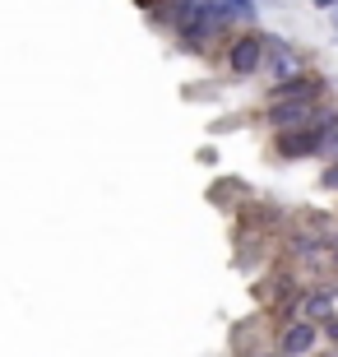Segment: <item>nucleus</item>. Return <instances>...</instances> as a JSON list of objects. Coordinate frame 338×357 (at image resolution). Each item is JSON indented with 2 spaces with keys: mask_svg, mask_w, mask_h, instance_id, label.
I'll use <instances>...</instances> for the list:
<instances>
[{
  "mask_svg": "<svg viewBox=\"0 0 338 357\" xmlns=\"http://www.w3.org/2000/svg\"><path fill=\"white\" fill-rule=\"evenodd\" d=\"M260 75H269V89L273 84H292L301 79V75H311V56L301 52V47H292L287 38H264V70Z\"/></svg>",
  "mask_w": 338,
  "mask_h": 357,
  "instance_id": "nucleus-1",
  "label": "nucleus"
},
{
  "mask_svg": "<svg viewBox=\"0 0 338 357\" xmlns=\"http://www.w3.org/2000/svg\"><path fill=\"white\" fill-rule=\"evenodd\" d=\"M264 38H269V33H255V28L227 38V56H222V61H227V70H232L236 79H250V75L264 70Z\"/></svg>",
  "mask_w": 338,
  "mask_h": 357,
  "instance_id": "nucleus-2",
  "label": "nucleus"
},
{
  "mask_svg": "<svg viewBox=\"0 0 338 357\" xmlns=\"http://www.w3.org/2000/svg\"><path fill=\"white\" fill-rule=\"evenodd\" d=\"M320 344H325V339H320V325L292 316V320H283V325H278L273 353H278V357H311V353H320Z\"/></svg>",
  "mask_w": 338,
  "mask_h": 357,
  "instance_id": "nucleus-3",
  "label": "nucleus"
},
{
  "mask_svg": "<svg viewBox=\"0 0 338 357\" xmlns=\"http://www.w3.org/2000/svg\"><path fill=\"white\" fill-rule=\"evenodd\" d=\"M320 130H311V126H301V130H283L273 135V153L278 158H320Z\"/></svg>",
  "mask_w": 338,
  "mask_h": 357,
  "instance_id": "nucleus-4",
  "label": "nucleus"
},
{
  "mask_svg": "<svg viewBox=\"0 0 338 357\" xmlns=\"http://www.w3.org/2000/svg\"><path fill=\"white\" fill-rule=\"evenodd\" d=\"M297 316L311 320V325H325V320H334V316H338V288H306V292H301Z\"/></svg>",
  "mask_w": 338,
  "mask_h": 357,
  "instance_id": "nucleus-5",
  "label": "nucleus"
},
{
  "mask_svg": "<svg viewBox=\"0 0 338 357\" xmlns=\"http://www.w3.org/2000/svg\"><path fill=\"white\" fill-rule=\"evenodd\" d=\"M204 5L218 14L227 28H241V33H246V28L255 24V0H204Z\"/></svg>",
  "mask_w": 338,
  "mask_h": 357,
  "instance_id": "nucleus-6",
  "label": "nucleus"
},
{
  "mask_svg": "<svg viewBox=\"0 0 338 357\" xmlns=\"http://www.w3.org/2000/svg\"><path fill=\"white\" fill-rule=\"evenodd\" d=\"M320 190L338 195V162H325V167H320Z\"/></svg>",
  "mask_w": 338,
  "mask_h": 357,
  "instance_id": "nucleus-7",
  "label": "nucleus"
},
{
  "mask_svg": "<svg viewBox=\"0 0 338 357\" xmlns=\"http://www.w3.org/2000/svg\"><path fill=\"white\" fill-rule=\"evenodd\" d=\"M320 339H325L329 348H338V316H334V320H325V325H320Z\"/></svg>",
  "mask_w": 338,
  "mask_h": 357,
  "instance_id": "nucleus-8",
  "label": "nucleus"
},
{
  "mask_svg": "<svg viewBox=\"0 0 338 357\" xmlns=\"http://www.w3.org/2000/svg\"><path fill=\"white\" fill-rule=\"evenodd\" d=\"M320 158H325V162H338V130L329 135L325 144H320Z\"/></svg>",
  "mask_w": 338,
  "mask_h": 357,
  "instance_id": "nucleus-9",
  "label": "nucleus"
},
{
  "mask_svg": "<svg viewBox=\"0 0 338 357\" xmlns=\"http://www.w3.org/2000/svg\"><path fill=\"white\" fill-rule=\"evenodd\" d=\"M311 5H315V10H325V14H334V10H338V0H311Z\"/></svg>",
  "mask_w": 338,
  "mask_h": 357,
  "instance_id": "nucleus-10",
  "label": "nucleus"
},
{
  "mask_svg": "<svg viewBox=\"0 0 338 357\" xmlns=\"http://www.w3.org/2000/svg\"><path fill=\"white\" fill-rule=\"evenodd\" d=\"M246 357H278L273 348H255V353H246Z\"/></svg>",
  "mask_w": 338,
  "mask_h": 357,
  "instance_id": "nucleus-11",
  "label": "nucleus"
},
{
  "mask_svg": "<svg viewBox=\"0 0 338 357\" xmlns=\"http://www.w3.org/2000/svg\"><path fill=\"white\" fill-rule=\"evenodd\" d=\"M135 5H144V10H153V5H162V0H135Z\"/></svg>",
  "mask_w": 338,
  "mask_h": 357,
  "instance_id": "nucleus-12",
  "label": "nucleus"
},
{
  "mask_svg": "<svg viewBox=\"0 0 338 357\" xmlns=\"http://www.w3.org/2000/svg\"><path fill=\"white\" fill-rule=\"evenodd\" d=\"M329 19H334V33H338V10H334V14H329Z\"/></svg>",
  "mask_w": 338,
  "mask_h": 357,
  "instance_id": "nucleus-13",
  "label": "nucleus"
},
{
  "mask_svg": "<svg viewBox=\"0 0 338 357\" xmlns=\"http://www.w3.org/2000/svg\"><path fill=\"white\" fill-rule=\"evenodd\" d=\"M334 251H338V227H334Z\"/></svg>",
  "mask_w": 338,
  "mask_h": 357,
  "instance_id": "nucleus-14",
  "label": "nucleus"
}]
</instances>
